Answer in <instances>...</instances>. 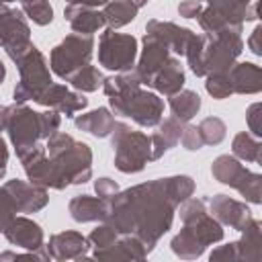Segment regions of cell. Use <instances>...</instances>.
I'll list each match as a JSON object with an SVG mask.
<instances>
[{
    "instance_id": "6da1fadb",
    "label": "cell",
    "mask_w": 262,
    "mask_h": 262,
    "mask_svg": "<svg viewBox=\"0 0 262 262\" xmlns=\"http://www.w3.org/2000/svg\"><path fill=\"white\" fill-rule=\"evenodd\" d=\"M192 192L194 180L186 174L135 184L108 199L104 223L113 225L117 233L137 235L154 250L160 237L170 231L178 205L192 196Z\"/></svg>"
},
{
    "instance_id": "7a4b0ae2",
    "label": "cell",
    "mask_w": 262,
    "mask_h": 262,
    "mask_svg": "<svg viewBox=\"0 0 262 262\" xmlns=\"http://www.w3.org/2000/svg\"><path fill=\"white\" fill-rule=\"evenodd\" d=\"M102 90L113 115L127 117L139 127H156L164 117V100L156 92L141 88L135 70L117 72L115 76L104 78Z\"/></svg>"
},
{
    "instance_id": "3957f363",
    "label": "cell",
    "mask_w": 262,
    "mask_h": 262,
    "mask_svg": "<svg viewBox=\"0 0 262 262\" xmlns=\"http://www.w3.org/2000/svg\"><path fill=\"white\" fill-rule=\"evenodd\" d=\"M178 207L182 229L172 237L170 248L182 260H196L209 246L223 239V225L207 211L205 199L188 196Z\"/></svg>"
},
{
    "instance_id": "277c9868",
    "label": "cell",
    "mask_w": 262,
    "mask_h": 262,
    "mask_svg": "<svg viewBox=\"0 0 262 262\" xmlns=\"http://www.w3.org/2000/svg\"><path fill=\"white\" fill-rule=\"evenodd\" d=\"M45 151L53 170V190L84 184L92 178V149L88 143L57 131L47 139Z\"/></svg>"
},
{
    "instance_id": "5b68a950",
    "label": "cell",
    "mask_w": 262,
    "mask_h": 262,
    "mask_svg": "<svg viewBox=\"0 0 262 262\" xmlns=\"http://www.w3.org/2000/svg\"><path fill=\"white\" fill-rule=\"evenodd\" d=\"M59 125H61V115L55 108L37 113L16 102L8 106L6 133H8L10 143L14 145L16 156L27 154L41 139H49L53 133L59 131Z\"/></svg>"
},
{
    "instance_id": "8992f818",
    "label": "cell",
    "mask_w": 262,
    "mask_h": 262,
    "mask_svg": "<svg viewBox=\"0 0 262 262\" xmlns=\"http://www.w3.org/2000/svg\"><path fill=\"white\" fill-rule=\"evenodd\" d=\"M18 68V82L12 90V98L16 104H25L27 100H37V96L53 82L49 63L45 55L31 43L20 49L6 53Z\"/></svg>"
},
{
    "instance_id": "52a82bcc",
    "label": "cell",
    "mask_w": 262,
    "mask_h": 262,
    "mask_svg": "<svg viewBox=\"0 0 262 262\" xmlns=\"http://www.w3.org/2000/svg\"><path fill=\"white\" fill-rule=\"evenodd\" d=\"M111 143L115 147V168L123 174H137L151 162L149 135L133 131L125 123H115Z\"/></svg>"
},
{
    "instance_id": "ba28073f",
    "label": "cell",
    "mask_w": 262,
    "mask_h": 262,
    "mask_svg": "<svg viewBox=\"0 0 262 262\" xmlns=\"http://www.w3.org/2000/svg\"><path fill=\"white\" fill-rule=\"evenodd\" d=\"M244 51V39H242V27L237 29H223L217 33H205L203 35V72H229L235 59Z\"/></svg>"
},
{
    "instance_id": "9c48e42d",
    "label": "cell",
    "mask_w": 262,
    "mask_h": 262,
    "mask_svg": "<svg viewBox=\"0 0 262 262\" xmlns=\"http://www.w3.org/2000/svg\"><path fill=\"white\" fill-rule=\"evenodd\" d=\"M258 8L254 0H207L196 16L205 33H217L223 29H237L246 20H256Z\"/></svg>"
},
{
    "instance_id": "30bf717a",
    "label": "cell",
    "mask_w": 262,
    "mask_h": 262,
    "mask_svg": "<svg viewBox=\"0 0 262 262\" xmlns=\"http://www.w3.org/2000/svg\"><path fill=\"white\" fill-rule=\"evenodd\" d=\"M94 53V37L82 35V33H70L66 35L49 55V66L55 76L61 80H68L76 70L90 63Z\"/></svg>"
},
{
    "instance_id": "8fae6325",
    "label": "cell",
    "mask_w": 262,
    "mask_h": 262,
    "mask_svg": "<svg viewBox=\"0 0 262 262\" xmlns=\"http://www.w3.org/2000/svg\"><path fill=\"white\" fill-rule=\"evenodd\" d=\"M211 174H213V178L217 182L235 188L252 205H260L262 203V196H260L262 176L258 172L248 170L244 164H239V160L235 156H229V154L217 156L213 160V164H211Z\"/></svg>"
},
{
    "instance_id": "7c38bea8",
    "label": "cell",
    "mask_w": 262,
    "mask_h": 262,
    "mask_svg": "<svg viewBox=\"0 0 262 262\" xmlns=\"http://www.w3.org/2000/svg\"><path fill=\"white\" fill-rule=\"evenodd\" d=\"M137 59V39L106 29L98 39V63L111 72H129Z\"/></svg>"
},
{
    "instance_id": "4fadbf2b",
    "label": "cell",
    "mask_w": 262,
    "mask_h": 262,
    "mask_svg": "<svg viewBox=\"0 0 262 262\" xmlns=\"http://www.w3.org/2000/svg\"><path fill=\"white\" fill-rule=\"evenodd\" d=\"M35 102L47 108H55L59 115H66V117H74L78 111L88 106V98L84 96V92H72L63 84H55V82H51L37 96Z\"/></svg>"
},
{
    "instance_id": "5bb4252c",
    "label": "cell",
    "mask_w": 262,
    "mask_h": 262,
    "mask_svg": "<svg viewBox=\"0 0 262 262\" xmlns=\"http://www.w3.org/2000/svg\"><path fill=\"white\" fill-rule=\"evenodd\" d=\"M47 256L51 260H90L86 252L90 250V242L80 231H59L53 233L45 246Z\"/></svg>"
},
{
    "instance_id": "9a60e30c",
    "label": "cell",
    "mask_w": 262,
    "mask_h": 262,
    "mask_svg": "<svg viewBox=\"0 0 262 262\" xmlns=\"http://www.w3.org/2000/svg\"><path fill=\"white\" fill-rule=\"evenodd\" d=\"M141 43H143V49H141L139 61H137V66H135V74H137L141 86H143V84L147 86V84L151 82V78L156 76V72L170 59L172 53H170V49H168L158 37H154L151 33H145L143 39H141Z\"/></svg>"
},
{
    "instance_id": "2e32d148",
    "label": "cell",
    "mask_w": 262,
    "mask_h": 262,
    "mask_svg": "<svg viewBox=\"0 0 262 262\" xmlns=\"http://www.w3.org/2000/svg\"><path fill=\"white\" fill-rule=\"evenodd\" d=\"M209 213L221 223V225H227L235 231H242L252 219V211L248 209L246 203H239L227 194H215L211 196L209 201Z\"/></svg>"
},
{
    "instance_id": "e0dca14e",
    "label": "cell",
    "mask_w": 262,
    "mask_h": 262,
    "mask_svg": "<svg viewBox=\"0 0 262 262\" xmlns=\"http://www.w3.org/2000/svg\"><path fill=\"white\" fill-rule=\"evenodd\" d=\"M31 41V27L27 16L18 8L0 6V47L6 51Z\"/></svg>"
},
{
    "instance_id": "ac0fdd59",
    "label": "cell",
    "mask_w": 262,
    "mask_h": 262,
    "mask_svg": "<svg viewBox=\"0 0 262 262\" xmlns=\"http://www.w3.org/2000/svg\"><path fill=\"white\" fill-rule=\"evenodd\" d=\"M2 233L10 246H18V248L31 250V252H43V248H45V233H43L41 225L29 217L16 215Z\"/></svg>"
},
{
    "instance_id": "d6986e66",
    "label": "cell",
    "mask_w": 262,
    "mask_h": 262,
    "mask_svg": "<svg viewBox=\"0 0 262 262\" xmlns=\"http://www.w3.org/2000/svg\"><path fill=\"white\" fill-rule=\"evenodd\" d=\"M145 33H151L154 37H158L174 55H184L196 37V33H192L186 27H180L170 20H158V18L145 25Z\"/></svg>"
},
{
    "instance_id": "ffe728a7",
    "label": "cell",
    "mask_w": 262,
    "mask_h": 262,
    "mask_svg": "<svg viewBox=\"0 0 262 262\" xmlns=\"http://www.w3.org/2000/svg\"><path fill=\"white\" fill-rule=\"evenodd\" d=\"M151 250L133 233H119L117 239L104 248L94 250V260H145Z\"/></svg>"
},
{
    "instance_id": "44dd1931",
    "label": "cell",
    "mask_w": 262,
    "mask_h": 262,
    "mask_svg": "<svg viewBox=\"0 0 262 262\" xmlns=\"http://www.w3.org/2000/svg\"><path fill=\"white\" fill-rule=\"evenodd\" d=\"M4 188L12 194L18 213H37V211L45 209L47 203H49L47 188L37 186L33 182H25V180L12 178V180L4 182Z\"/></svg>"
},
{
    "instance_id": "7402d4cb",
    "label": "cell",
    "mask_w": 262,
    "mask_h": 262,
    "mask_svg": "<svg viewBox=\"0 0 262 262\" xmlns=\"http://www.w3.org/2000/svg\"><path fill=\"white\" fill-rule=\"evenodd\" d=\"M18 160L23 164V170H25L29 182L43 186V188H53V170H51V162H49L43 145L37 143L33 149L18 156Z\"/></svg>"
},
{
    "instance_id": "603a6c76",
    "label": "cell",
    "mask_w": 262,
    "mask_h": 262,
    "mask_svg": "<svg viewBox=\"0 0 262 262\" xmlns=\"http://www.w3.org/2000/svg\"><path fill=\"white\" fill-rule=\"evenodd\" d=\"M184 82H186V76H184V68H182L180 59L176 55H170V59L156 72V76L151 78V82L147 86L164 96H172L178 90H182Z\"/></svg>"
},
{
    "instance_id": "cb8c5ba5",
    "label": "cell",
    "mask_w": 262,
    "mask_h": 262,
    "mask_svg": "<svg viewBox=\"0 0 262 262\" xmlns=\"http://www.w3.org/2000/svg\"><path fill=\"white\" fill-rule=\"evenodd\" d=\"M68 211L74 221L78 223H92V221H104L108 215V199L90 196V194H78L70 201Z\"/></svg>"
},
{
    "instance_id": "d4e9b609",
    "label": "cell",
    "mask_w": 262,
    "mask_h": 262,
    "mask_svg": "<svg viewBox=\"0 0 262 262\" xmlns=\"http://www.w3.org/2000/svg\"><path fill=\"white\" fill-rule=\"evenodd\" d=\"M66 20L70 23L74 33L82 35H94L104 27V16L100 10L92 6H82V4H68L63 10Z\"/></svg>"
},
{
    "instance_id": "484cf974",
    "label": "cell",
    "mask_w": 262,
    "mask_h": 262,
    "mask_svg": "<svg viewBox=\"0 0 262 262\" xmlns=\"http://www.w3.org/2000/svg\"><path fill=\"white\" fill-rule=\"evenodd\" d=\"M227 76L233 94H258L262 90V70L252 61L233 63Z\"/></svg>"
},
{
    "instance_id": "4316f807",
    "label": "cell",
    "mask_w": 262,
    "mask_h": 262,
    "mask_svg": "<svg viewBox=\"0 0 262 262\" xmlns=\"http://www.w3.org/2000/svg\"><path fill=\"white\" fill-rule=\"evenodd\" d=\"M156 127H158V131L154 135H149V139H151V162L160 160L168 149H172L180 141L184 123H180L174 117H168V119L160 121Z\"/></svg>"
},
{
    "instance_id": "83f0119b",
    "label": "cell",
    "mask_w": 262,
    "mask_h": 262,
    "mask_svg": "<svg viewBox=\"0 0 262 262\" xmlns=\"http://www.w3.org/2000/svg\"><path fill=\"white\" fill-rule=\"evenodd\" d=\"M115 123L117 121H115L113 111L111 108H104V106H98V108H94L90 113H84V115H78L74 119L76 129H80L84 133H90V135H94L98 139L108 137L111 131H113V127H115Z\"/></svg>"
},
{
    "instance_id": "f1b7e54d",
    "label": "cell",
    "mask_w": 262,
    "mask_h": 262,
    "mask_svg": "<svg viewBox=\"0 0 262 262\" xmlns=\"http://www.w3.org/2000/svg\"><path fill=\"white\" fill-rule=\"evenodd\" d=\"M260 229H262V223H260L258 219H252V221L242 229V237L235 242V248H237V260L258 262V260L262 258Z\"/></svg>"
},
{
    "instance_id": "f546056e",
    "label": "cell",
    "mask_w": 262,
    "mask_h": 262,
    "mask_svg": "<svg viewBox=\"0 0 262 262\" xmlns=\"http://www.w3.org/2000/svg\"><path fill=\"white\" fill-rule=\"evenodd\" d=\"M137 6L129 0H108L104 4V8L100 10L104 16V25L108 29H121L125 25H129L135 16H137Z\"/></svg>"
},
{
    "instance_id": "4dcf8cb0",
    "label": "cell",
    "mask_w": 262,
    "mask_h": 262,
    "mask_svg": "<svg viewBox=\"0 0 262 262\" xmlns=\"http://www.w3.org/2000/svg\"><path fill=\"white\" fill-rule=\"evenodd\" d=\"M168 98H170L172 117L178 119L180 123H188L201 111V96L194 90H178Z\"/></svg>"
},
{
    "instance_id": "1f68e13d",
    "label": "cell",
    "mask_w": 262,
    "mask_h": 262,
    "mask_svg": "<svg viewBox=\"0 0 262 262\" xmlns=\"http://www.w3.org/2000/svg\"><path fill=\"white\" fill-rule=\"evenodd\" d=\"M231 151L237 160H244V162H254V164H260L262 162V143L258 137L242 131L233 137L231 141Z\"/></svg>"
},
{
    "instance_id": "d6a6232c",
    "label": "cell",
    "mask_w": 262,
    "mask_h": 262,
    "mask_svg": "<svg viewBox=\"0 0 262 262\" xmlns=\"http://www.w3.org/2000/svg\"><path fill=\"white\" fill-rule=\"evenodd\" d=\"M66 82H70L72 88H76L78 92H96V90L102 86L104 76H102V72H100L98 68L86 63L84 68L76 70Z\"/></svg>"
},
{
    "instance_id": "836d02e7",
    "label": "cell",
    "mask_w": 262,
    "mask_h": 262,
    "mask_svg": "<svg viewBox=\"0 0 262 262\" xmlns=\"http://www.w3.org/2000/svg\"><path fill=\"white\" fill-rule=\"evenodd\" d=\"M20 10L29 20L39 27H45L53 20V8L49 0H20Z\"/></svg>"
},
{
    "instance_id": "e575fe53",
    "label": "cell",
    "mask_w": 262,
    "mask_h": 262,
    "mask_svg": "<svg viewBox=\"0 0 262 262\" xmlns=\"http://www.w3.org/2000/svg\"><path fill=\"white\" fill-rule=\"evenodd\" d=\"M196 129L201 133L203 145H219L225 139V131H227L225 123L219 117H205L196 125Z\"/></svg>"
},
{
    "instance_id": "d590c367",
    "label": "cell",
    "mask_w": 262,
    "mask_h": 262,
    "mask_svg": "<svg viewBox=\"0 0 262 262\" xmlns=\"http://www.w3.org/2000/svg\"><path fill=\"white\" fill-rule=\"evenodd\" d=\"M205 90H207L215 100H223V98L231 96L233 90H231V82H229L227 72H213V74H207Z\"/></svg>"
},
{
    "instance_id": "8d00e7d4",
    "label": "cell",
    "mask_w": 262,
    "mask_h": 262,
    "mask_svg": "<svg viewBox=\"0 0 262 262\" xmlns=\"http://www.w3.org/2000/svg\"><path fill=\"white\" fill-rule=\"evenodd\" d=\"M18 209H16V203L12 199V194L4 188V184L0 186V233L10 225V221L16 217Z\"/></svg>"
},
{
    "instance_id": "74e56055",
    "label": "cell",
    "mask_w": 262,
    "mask_h": 262,
    "mask_svg": "<svg viewBox=\"0 0 262 262\" xmlns=\"http://www.w3.org/2000/svg\"><path fill=\"white\" fill-rule=\"evenodd\" d=\"M117 235H119L117 229H115L113 225H108V223L102 221V225H98V227H94V229L90 231L88 242H90V246H92L94 250H98V248H104V246L113 244V242L117 239Z\"/></svg>"
},
{
    "instance_id": "f35d334b",
    "label": "cell",
    "mask_w": 262,
    "mask_h": 262,
    "mask_svg": "<svg viewBox=\"0 0 262 262\" xmlns=\"http://www.w3.org/2000/svg\"><path fill=\"white\" fill-rule=\"evenodd\" d=\"M180 143L184 145V149L188 151H199L203 147V139H201V133L196 129V125H186L182 127V135H180Z\"/></svg>"
},
{
    "instance_id": "ab89813d",
    "label": "cell",
    "mask_w": 262,
    "mask_h": 262,
    "mask_svg": "<svg viewBox=\"0 0 262 262\" xmlns=\"http://www.w3.org/2000/svg\"><path fill=\"white\" fill-rule=\"evenodd\" d=\"M209 260H211V262H217V260L235 262V260H237V248H235V242H229V244H225V246H217V248L209 254Z\"/></svg>"
},
{
    "instance_id": "60d3db41",
    "label": "cell",
    "mask_w": 262,
    "mask_h": 262,
    "mask_svg": "<svg viewBox=\"0 0 262 262\" xmlns=\"http://www.w3.org/2000/svg\"><path fill=\"white\" fill-rule=\"evenodd\" d=\"M94 190H96V196H100V199H111V196H115V194L119 192V184H117L113 178L102 176V178L94 180Z\"/></svg>"
},
{
    "instance_id": "b9f144b4",
    "label": "cell",
    "mask_w": 262,
    "mask_h": 262,
    "mask_svg": "<svg viewBox=\"0 0 262 262\" xmlns=\"http://www.w3.org/2000/svg\"><path fill=\"white\" fill-rule=\"evenodd\" d=\"M260 111H262V104L260 102H254L248 106V113H246V119H248V127L252 131L254 137H260L262 135V125H260Z\"/></svg>"
},
{
    "instance_id": "7bdbcfd3",
    "label": "cell",
    "mask_w": 262,
    "mask_h": 262,
    "mask_svg": "<svg viewBox=\"0 0 262 262\" xmlns=\"http://www.w3.org/2000/svg\"><path fill=\"white\" fill-rule=\"evenodd\" d=\"M203 10V2L201 0H182L178 4V14L184 18H196Z\"/></svg>"
},
{
    "instance_id": "ee69618b",
    "label": "cell",
    "mask_w": 262,
    "mask_h": 262,
    "mask_svg": "<svg viewBox=\"0 0 262 262\" xmlns=\"http://www.w3.org/2000/svg\"><path fill=\"white\" fill-rule=\"evenodd\" d=\"M260 33H262V29L260 27H256L254 31H252V35H250V39H248V47H250V51L254 53V55H262V47H260Z\"/></svg>"
},
{
    "instance_id": "f6af8a7d",
    "label": "cell",
    "mask_w": 262,
    "mask_h": 262,
    "mask_svg": "<svg viewBox=\"0 0 262 262\" xmlns=\"http://www.w3.org/2000/svg\"><path fill=\"white\" fill-rule=\"evenodd\" d=\"M6 168H8V147L6 141L0 137V180L6 176Z\"/></svg>"
},
{
    "instance_id": "bcb514c9",
    "label": "cell",
    "mask_w": 262,
    "mask_h": 262,
    "mask_svg": "<svg viewBox=\"0 0 262 262\" xmlns=\"http://www.w3.org/2000/svg\"><path fill=\"white\" fill-rule=\"evenodd\" d=\"M70 4H82V6H92V8H96V6H104L108 0H68Z\"/></svg>"
},
{
    "instance_id": "7dc6e473",
    "label": "cell",
    "mask_w": 262,
    "mask_h": 262,
    "mask_svg": "<svg viewBox=\"0 0 262 262\" xmlns=\"http://www.w3.org/2000/svg\"><path fill=\"white\" fill-rule=\"evenodd\" d=\"M6 121H8V106L0 104V133L6 131Z\"/></svg>"
},
{
    "instance_id": "c3c4849f",
    "label": "cell",
    "mask_w": 262,
    "mask_h": 262,
    "mask_svg": "<svg viewBox=\"0 0 262 262\" xmlns=\"http://www.w3.org/2000/svg\"><path fill=\"white\" fill-rule=\"evenodd\" d=\"M4 78H6V66H4L2 59H0V84L4 82Z\"/></svg>"
},
{
    "instance_id": "681fc988",
    "label": "cell",
    "mask_w": 262,
    "mask_h": 262,
    "mask_svg": "<svg viewBox=\"0 0 262 262\" xmlns=\"http://www.w3.org/2000/svg\"><path fill=\"white\" fill-rule=\"evenodd\" d=\"M129 2H133L137 8H141V6H145V4H147V0H129Z\"/></svg>"
},
{
    "instance_id": "f907efd6",
    "label": "cell",
    "mask_w": 262,
    "mask_h": 262,
    "mask_svg": "<svg viewBox=\"0 0 262 262\" xmlns=\"http://www.w3.org/2000/svg\"><path fill=\"white\" fill-rule=\"evenodd\" d=\"M8 2H14V0H0V6H6ZM18 2H20V0H18Z\"/></svg>"
}]
</instances>
